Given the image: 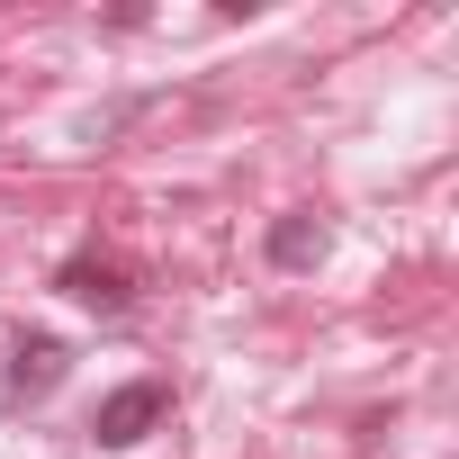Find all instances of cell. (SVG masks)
<instances>
[{"instance_id":"7a4b0ae2","label":"cell","mask_w":459,"mask_h":459,"mask_svg":"<svg viewBox=\"0 0 459 459\" xmlns=\"http://www.w3.org/2000/svg\"><path fill=\"white\" fill-rule=\"evenodd\" d=\"M162 414H171V387H162V378H126V387H108V396H100L91 441H100V450H135Z\"/></svg>"},{"instance_id":"6da1fadb","label":"cell","mask_w":459,"mask_h":459,"mask_svg":"<svg viewBox=\"0 0 459 459\" xmlns=\"http://www.w3.org/2000/svg\"><path fill=\"white\" fill-rule=\"evenodd\" d=\"M73 378V342L64 333H10L0 342V405H46Z\"/></svg>"},{"instance_id":"3957f363","label":"cell","mask_w":459,"mask_h":459,"mask_svg":"<svg viewBox=\"0 0 459 459\" xmlns=\"http://www.w3.org/2000/svg\"><path fill=\"white\" fill-rule=\"evenodd\" d=\"M55 289H64L73 307H91V316H126V307H135V280H126L117 262H100V253H73V262L55 271Z\"/></svg>"},{"instance_id":"277c9868","label":"cell","mask_w":459,"mask_h":459,"mask_svg":"<svg viewBox=\"0 0 459 459\" xmlns=\"http://www.w3.org/2000/svg\"><path fill=\"white\" fill-rule=\"evenodd\" d=\"M325 244H333V235H325V216H316V207H289V216L271 225V262H280V271H316Z\"/></svg>"}]
</instances>
